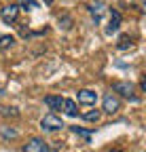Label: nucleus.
Instances as JSON below:
<instances>
[{"label": "nucleus", "instance_id": "f257e3e1", "mask_svg": "<svg viewBox=\"0 0 146 152\" xmlns=\"http://www.w3.org/2000/svg\"><path fill=\"white\" fill-rule=\"evenodd\" d=\"M66 125H64V121L57 116L55 112H51V114H47V116H43V121H40V129L45 131V133H55V131H59V129H64Z\"/></svg>", "mask_w": 146, "mask_h": 152}, {"label": "nucleus", "instance_id": "f03ea898", "mask_svg": "<svg viewBox=\"0 0 146 152\" xmlns=\"http://www.w3.org/2000/svg\"><path fill=\"white\" fill-rule=\"evenodd\" d=\"M112 91H114V95L119 93L121 97H127V99H131V102H136V99H138V97H136V89H134V85H131V83L117 80V83L112 85Z\"/></svg>", "mask_w": 146, "mask_h": 152}, {"label": "nucleus", "instance_id": "7ed1b4c3", "mask_svg": "<svg viewBox=\"0 0 146 152\" xmlns=\"http://www.w3.org/2000/svg\"><path fill=\"white\" fill-rule=\"evenodd\" d=\"M102 110H104L106 114H117V112L121 110V99H119V95L106 93L104 99H102Z\"/></svg>", "mask_w": 146, "mask_h": 152}, {"label": "nucleus", "instance_id": "20e7f679", "mask_svg": "<svg viewBox=\"0 0 146 152\" xmlns=\"http://www.w3.org/2000/svg\"><path fill=\"white\" fill-rule=\"evenodd\" d=\"M87 11H89L91 17H93V21L100 23L102 17H104V13H106V2H104V0H93V2L87 4Z\"/></svg>", "mask_w": 146, "mask_h": 152}, {"label": "nucleus", "instance_id": "39448f33", "mask_svg": "<svg viewBox=\"0 0 146 152\" xmlns=\"http://www.w3.org/2000/svg\"><path fill=\"white\" fill-rule=\"evenodd\" d=\"M21 152H51V150L43 137H32V140H28V144L23 146Z\"/></svg>", "mask_w": 146, "mask_h": 152}, {"label": "nucleus", "instance_id": "423d86ee", "mask_svg": "<svg viewBox=\"0 0 146 152\" xmlns=\"http://www.w3.org/2000/svg\"><path fill=\"white\" fill-rule=\"evenodd\" d=\"M17 17H19L17 4H7V7H2V11H0V19H2L4 23H15Z\"/></svg>", "mask_w": 146, "mask_h": 152}, {"label": "nucleus", "instance_id": "0eeeda50", "mask_svg": "<svg viewBox=\"0 0 146 152\" xmlns=\"http://www.w3.org/2000/svg\"><path fill=\"white\" fill-rule=\"evenodd\" d=\"M76 99H79V104H83V106H93V104L98 102V93L91 91V89H81V91L76 93Z\"/></svg>", "mask_w": 146, "mask_h": 152}, {"label": "nucleus", "instance_id": "6e6552de", "mask_svg": "<svg viewBox=\"0 0 146 152\" xmlns=\"http://www.w3.org/2000/svg\"><path fill=\"white\" fill-rule=\"evenodd\" d=\"M119 28H121V13L110 9V23H108V28H106V34H117Z\"/></svg>", "mask_w": 146, "mask_h": 152}, {"label": "nucleus", "instance_id": "1a4fd4ad", "mask_svg": "<svg viewBox=\"0 0 146 152\" xmlns=\"http://www.w3.org/2000/svg\"><path fill=\"white\" fill-rule=\"evenodd\" d=\"M45 104L49 106V110H62L64 97H62V95H47V97H45Z\"/></svg>", "mask_w": 146, "mask_h": 152}, {"label": "nucleus", "instance_id": "9d476101", "mask_svg": "<svg viewBox=\"0 0 146 152\" xmlns=\"http://www.w3.org/2000/svg\"><path fill=\"white\" fill-rule=\"evenodd\" d=\"M62 108H64V114H66V116H79V108H76V102H72V99H64Z\"/></svg>", "mask_w": 146, "mask_h": 152}, {"label": "nucleus", "instance_id": "9b49d317", "mask_svg": "<svg viewBox=\"0 0 146 152\" xmlns=\"http://www.w3.org/2000/svg\"><path fill=\"white\" fill-rule=\"evenodd\" d=\"M17 9H23V11H34L38 9V4H36V0H17Z\"/></svg>", "mask_w": 146, "mask_h": 152}, {"label": "nucleus", "instance_id": "f8f14e48", "mask_svg": "<svg viewBox=\"0 0 146 152\" xmlns=\"http://www.w3.org/2000/svg\"><path fill=\"white\" fill-rule=\"evenodd\" d=\"M15 45V38L11 36V34H2L0 36V51L2 49H9V47H13Z\"/></svg>", "mask_w": 146, "mask_h": 152}, {"label": "nucleus", "instance_id": "ddd939ff", "mask_svg": "<svg viewBox=\"0 0 146 152\" xmlns=\"http://www.w3.org/2000/svg\"><path fill=\"white\" fill-rule=\"evenodd\" d=\"M0 133H2V137H7V140H15L17 135H19V133H17L13 127H7V125L0 127Z\"/></svg>", "mask_w": 146, "mask_h": 152}, {"label": "nucleus", "instance_id": "4468645a", "mask_svg": "<svg viewBox=\"0 0 146 152\" xmlns=\"http://www.w3.org/2000/svg\"><path fill=\"white\" fill-rule=\"evenodd\" d=\"M100 116H102V112H100V110H89V112H85V114H83V118H85V121H89V123H98V121H100Z\"/></svg>", "mask_w": 146, "mask_h": 152}, {"label": "nucleus", "instance_id": "2eb2a0df", "mask_svg": "<svg viewBox=\"0 0 146 152\" xmlns=\"http://www.w3.org/2000/svg\"><path fill=\"white\" fill-rule=\"evenodd\" d=\"M121 51H125V49H131L134 47V42H131V38L129 36H121V40H119V45H117Z\"/></svg>", "mask_w": 146, "mask_h": 152}, {"label": "nucleus", "instance_id": "dca6fc26", "mask_svg": "<svg viewBox=\"0 0 146 152\" xmlns=\"http://www.w3.org/2000/svg\"><path fill=\"white\" fill-rule=\"evenodd\" d=\"M72 133H76V135H83V137H91V135H93V129H81V127H72Z\"/></svg>", "mask_w": 146, "mask_h": 152}, {"label": "nucleus", "instance_id": "f3484780", "mask_svg": "<svg viewBox=\"0 0 146 152\" xmlns=\"http://www.w3.org/2000/svg\"><path fill=\"white\" fill-rule=\"evenodd\" d=\"M2 116H17L15 108H2Z\"/></svg>", "mask_w": 146, "mask_h": 152}, {"label": "nucleus", "instance_id": "a211bd4d", "mask_svg": "<svg viewBox=\"0 0 146 152\" xmlns=\"http://www.w3.org/2000/svg\"><path fill=\"white\" fill-rule=\"evenodd\" d=\"M59 23H66L64 28L68 30V28H70V23H72V19H70V17H59Z\"/></svg>", "mask_w": 146, "mask_h": 152}, {"label": "nucleus", "instance_id": "6ab92c4d", "mask_svg": "<svg viewBox=\"0 0 146 152\" xmlns=\"http://www.w3.org/2000/svg\"><path fill=\"white\" fill-rule=\"evenodd\" d=\"M110 152H121V150H110Z\"/></svg>", "mask_w": 146, "mask_h": 152}]
</instances>
